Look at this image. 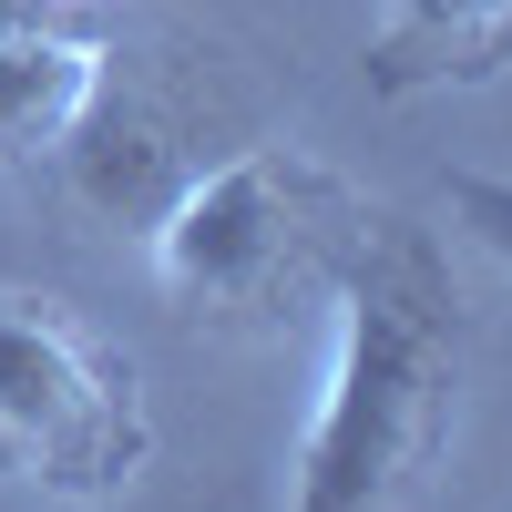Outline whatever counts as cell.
<instances>
[{
	"mask_svg": "<svg viewBox=\"0 0 512 512\" xmlns=\"http://www.w3.org/2000/svg\"><path fill=\"white\" fill-rule=\"evenodd\" d=\"M328 308L338 349L287 461V512H420L451 472L472 390V318L441 236L410 216H369L328 277Z\"/></svg>",
	"mask_w": 512,
	"mask_h": 512,
	"instance_id": "6da1fadb",
	"label": "cell"
},
{
	"mask_svg": "<svg viewBox=\"0 0 512 512\" xmlns=\"http://www.w3.org/2000/svg\"><path fill=\"white\" fill-rule=\"evenodd\" d=\"M379 205L328 175L297 144H236L216 164H195L144 216V267L164 287V308L216 318V328H267L287 308L328 297L338 256L359 246Z\"/></svg>",
	"mask_w": 512,
	"mask_h": 512,
	"instance_id": "7a4b0ae2",
	"label": "cell"
},
{
	"mask_svg": "<svg viewBox=\"0 0 512 512\" xmlns=\"http://www.w3.org/2000/svg\"><path fill=\"white\" fill-rule=\"evenodd\" d=\"M154 461L144 369L41 287H0V482L52 502H113Z\"/></svg>",
	"mask_w": 512,
	"mask_h": 512,
	"instance_id": "3957f363",
	"label": "cell"
},
{
	"mask_svg": "<svg viewBox=\"0 0 512 512\" xmlns=\"http://www.w3.org/2000/svg\"><path fill=\"white\" fill-rule=\"evenodd\" d=\"M113 72V41H93L62 0H0V175L62 164Z\"/></svg>",
	"mask_w": 512,
	"mask_h": 512,
	"instance_id": "277c9868",
	"label": "cell"
},
{
	"mask_svg": "<svg viewBox=\"0 0 512 512\" xmlns=\"http://www.w3.org/2000/svg\"><path fill=\"white\" fill-rule=\"evenodd\" d=\"M512 72V0H379L359 41L369 103H431L482 93Z\"/></svg>",
	"mask_w": 512,
	"mask_h": 512,
	"instance_id": "5b68a950",
	"label": "cell"
},
{
	"mask_svg": "<svg viewBox=\"0 0 512 512\" xmlns=\"http://www.w3.org/2000/svg\"><path fill=\"white\" fill-rule=\"evenodd\" d=\"M441 205H451V226L472 236L492 267L512 277V175H482V164H461V175H441Z\"/></svg>",
	"mask_w": 512,
	"mask_h": 512,
	"instance_id": "8992f818",
	"label": "cell"
},
{
	"mask_svg": "<svg viewBox=\"0 0 512 512\" xmlns=\"http://www.w3.org/2000/svg\"><path fill=\"white\" fill-rule=\"evenodd\" d=\"M62 11H72V0H62Z\"/></svg>",
	"mask_w": 512,
	"mask_h": 512,
	"instance_id": "52a82bcc",
	"label": "cell"
}]
</instances>
